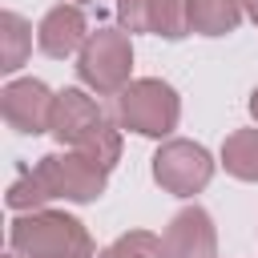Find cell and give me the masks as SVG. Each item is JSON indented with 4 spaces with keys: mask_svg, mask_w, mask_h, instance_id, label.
Wrapping results in <instances>:
<instances>
[{
    "mask_svg": "<svg viewBox=\"0 0 258 258\" xmlns=\"http://www.w3.org/2000/svg\"><path fill=\"white\" fill-rule=\"evenodd\" d=\"M242 8H246V12L254 16V24H258V0H242Z\"/></svg>",
    "mask_w": 258,
    "mask_h": 258,
    "instance_id": "9a60e30c",
    "label": "cell"
},
{
    "mask_svg": "<svg viewBox=\"0 0 258 258\" xmlns=\"http://www.w3.org/2000/svg\"><path fill=\"white\" fill-rule=\"evenodd\" d=\"M0 28H4V69L12 73V69H20V60H24L28 44H32V32H28V24L16 12H4L0 16Z\"/></svg>",
    "mask_w": 258,
    "mask_h": 258,
    "instance_id": "4fadbf2b",
    "label": "cell"
},
{
    "mask_svg": "<svg viewBox=\"0 0 258 258\" xmlns=\"http://www.w3.org/2000/svg\"><path fill=\"white\" fill-rule=\"evenodd\" d=\"M52 133H56L64 145H73L77 153L101 161L105 169H109V165L117 161V153H121V137H117V129H113L109 117L97 109V101L85 97L81 89H64V93H56Z\"/></svg>",
    "mask_w": 258,
    "mask_h": 258,
    "instance_id": "7a4b0ae2",
    "label": "cell"
},
{
    "mask_svg": "<svg viewBox=\"0 0 258 258\" xmlns=\"http://www.w3.org/2000/svg\"><path fill=\"white\" fill-rule=\"evenodd\" d=\"M105 189V165L85 157V153H48L36 161V169H28L20 181H12L8 189V206L24 210V206H40L48 198H69V202H93Z\"/></svg>",
    "mask_w": 258,
    "mask_h": 258,
    "instance_id": "6da1fadb",
    "label": "cell"
},
{
    "mask_svg": "<svg viewBox=\"0 0 258 258\" xmlns=\"http://www.w3.org/2000/svg\"><path fill=\"white\" fill-rule=\"evenodd\" d=\"M52 109H56V97L40 81H12L4 89V121L16 133H44V129H52Z\"/></svg>",
    "mask_w": 258,
    "mask_h": 258,
    "instance_id": "ba28073f",
    "label": "cell"
},
{
    "mask_svg": "<svg viewBox=\"0 0 258 258\" xmlns=\"http://www.w3.org/2000/svg\"><path fill=\"white\" fill-rule=\"evenodd\" d=\"M8 238H12V250L24 258H89L93 254V238L85 234V226L56 210H36L28 218H16Z\"/></svg>",
    "mask_w": 258,
    "mask_h": 258,
    "instance_id": "3957f363",
    "label": "cell"
},
{
    "mask_svg": "<svg viewBox=\"0 0 258 258\" xmlns=\"http://www.w3.org/2000/svg\"><path fill=\"white\" fill-rule=\"evenodd\" d=\"M81 4H85V0H81Z\"/></svg>",
    "mask_w": 258,
    "mask_h": 258,
    "instance_id": "e0dca14e",
    "label": "cell"
},
{
    "mask_svg": "<svg viewBox=\"0 0 258 258\" xmlns=\"http://www.w3.org/2000/svg\"><path fill=\"white\" fill-rule=\"evenodd\" d=\"M242 0H189V32L202 36H226L242 20Z\"/></svg>",
    "mask_w": 258,
    "mask_h": 258,
    "instance_id": "8fae6325",
    "label": "cell"
},
{
    "mask_svg": "<svg viewBox=\"0 0 258 258\" xmlns=\"http://www.w3.org/2000/svg\"><path fill=\"white\" fill-rule=\"evenodd\" d=\"M214 250H218V238H214L210 214L198 206L181 210L161 238V258H214Z\"/></svg>",
    "mask_w": 258,
    "mask_h": 258,
    "instance_id": "9c48e42d",
    "label": "cell"
},
{
    "mask_svg": "<svg viewBox=\"0 0 258 258\" xmlns=\"http://www.w3.org/2000/svg\"><path fill=\"white\" fill-rule=\"evenodd\" d=\"M129 69H133V48H129L125 32H117V28L89 32V40L81 44V60H77V73L89 89L121 93L129 81Z\"/></svg>",
    "mask_w": 258,
    "mask_h": 258,
    "instance_id": "5b68a950",
    "label": "cell"
},
{
    "mask_svg": "<svg viewBox=\"0 0 258 258\" xmlns=\"http://www.w3.org/2000/svg\"><path fill=\"white\" fill-rule=\"evenodd\" d=\"M222 161L234 177L242 181H258V129H238L226 137L222 145Z\"/></svg>",
    "mask_w": 258,
    "mask_h": 258,
    "instance_id": "7c38bea8",
    "label": "cell"
},
{
    "mask_svg": "<svg viewBox=\"0 0 258 258\" xmlns=\"http://www.w3.org/2000/svg\"><path fill=\"white\" fill-rule=\"evenodd\" d=\"M101 258H161V242L153 234H145V230H133V234L117 238Z\"/></svg>",
    "mask_w": 258,
    "mask_h": 258,
    "instance_id": "5bb4252c",
    "label": "cell"
},
{
    "mask_svg": "<svg viewBox=\"0 0 258 258\" xmlns=\"http://www.w3.org/2000/svg\"><path fill=\"white\" fill-rule=\"evenodd\" d=\"M250 113H254V121H258V89H254V97H250Z\"/></svg>",
    "mask_w": 258,
    "mask_h": 258,
    "instance_id": "2e32d148",
    "label": "cell"
},
{
    "mask_svg": "<svg viewBox=\"0 0 258 258\" xmlns=\"http://www.w3.org/2000/svg\"><path fill=\"white\" fill-rule=\"evenodd\" d=\"M153 177H157L169 194L189 198V194H198V189L214 177V161H210V153H206L202 145H194V141H165V145L157 149V157H153Z\"/></svg>",
    "mask_w": 258,
    "mask_h": 258,
    "instance_id": "8992f818",
    "label": "cell"
},
{
    "mask_svg": "<svg viewBox=\"0 0 258 258\" xmlns=\"http://www.w3.org/2000/svg\"><path fill=\"white\" fill-rule=\"evenodd\" d=\"M117 16L129 32H157L165 40L189 32V0H117Z\"/></svg>",
    "mask_w": 258,
    "mask_h": 258,
    "instance_id": "52a82bcc",
    "label": "cell"
},
{
    "mask_svg": "<svg viewBox=\"0 0 258 258\" xmlns=\"http://www.w3.org/2000/svg\"><path fill=\"white\" fill-rule=\"evenodd\" d=\"M85 40H89V36H85V12H81L77 4H56V8L40 20V28H36V44H40V52H48V56H69V52H77Z\"/></svg>",
    "mask_w": 258,
    "mask_h": 258,
    "instance_id": "30bf717a",
    "label": "cell"
},
{
    "mask_svg": "<svg viewBox=\"0 0 258 258\" xmlns=\"http://www.w3.org/2000/svg\"><path fill=\"white\" fill-rule=\"evenodd\" d=\"M177 113H181L177 93H173L165 81L145 77V81H129V85L117 93V117H121V125L133 129V133L161 137V133H169V129L177 125Z\"/></svg>",
    "mask_w": 258,
    "mask_h": 258,
    "instance_id": "277c9868",
    "label": "cell"
}]
</instances>
